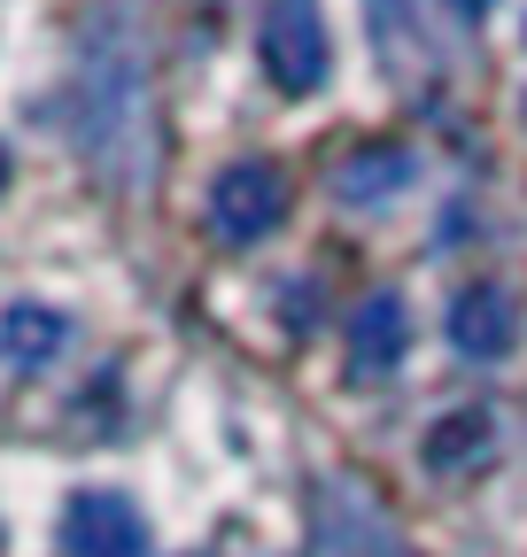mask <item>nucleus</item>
Masks as SVG:
<instances>
[{"mask_svg": "<svg viewBox=\"0 0 527 557\" xmlns=\"http://www.w3.org/2000/svg\"><path fill=\"white\" fill-rule=\"evenodd\" d=\"M303 557H404V534H395L388 504L357 480H326L310 504V542Z\"/></svg>", "mask_w": 527, "mask_h": 557, "instance_id": "obj_1", "label": "nucleus"}, {"mask_svg": "<svg viewBox=\"0 0 527 557\" xmlns=\"http://www.w3.org/2000/svg\"><path fill=\"white\" fill-rule=\"evenodd\" d=\"M256 47H264V70H272L280 94H318V86H326V62H334V47H326L318 0H272V9H264Z\"/></svg>", "mask_w": 527, "mask_h": 557, "instance_id": "obj_2", "label": "nucleus"}, {"mask_svg": "<svg viewBox=\"0 0 527 557\" xmlns=\"http://www.w3.org/2000/svg\"><path fill=\"white\" fill-rule=\"evenodd\" d=\"M287 218V178L272 171V163H233V171H218V186H210V233L218 240H233V248H248V240H264Z\"/></svg>", "mask_w": 527, "mask_h": 557, "instance_id": "obj_3", "label": "nucleus"}, {"mask_svg": "<svg viewBox=\"0 0 527 557\" xmlns=\"http://www.w3.org/2000/svg\"><path fill=\"white\" fill-rule=\"evenodd\" d=\"M62 549L71 557H148V527L124 496L86 487V496H71V511H62Z\"/></svg>", "mask_w": 527, "mask_h": 557, "instance_id": "obj_4", "label": "nucleus"}, {"mask_svg": "<svg viewBox=\"0 0 527 557\" xmlns=\"http://www.w3.org/2000/svg\"><path fill=\"white\" fill-rule=\"evenodd\" d=\"M450 341H457V357H474V364L504 357V348L519 341L512 295H504V287H466V295L450 302Z\"/></svg>", "mask_w": 527, "mask_h": 557, "instance_id": "obj_5", "label": "nucleus"}, {"mask_svg": "<svg viewBox=\"0 0 527 557\" xmlns=\"http://www.w3.org/2000/svg\"><path fill=\"white\" fill-rule=\"evenodd\" d=\"M404 302L395 295H365V310H357V325H350V357H357V380H388L395 372V357H404Z\"/></svg>", "mask_w": 527, "mask_h": 557, "instance_id": "obj_6", "label": "nucleus"}, {"mask_svg": "<svg viewBox=\"0 0 527 557\" xmlns=\"http://www.w3.org/2000/svg\"><path fill=\"white\" fill-rule=\"evenodd\" d=\"M404 186H412V156L404 148H357L334 171V194L342 201H395Z\"/></svg>", "mask_w": 527, "mask_h": 557, "instance_id": "obj_7", "label": "nucleus"}, {"mask_svg": "<svg viewBox=\"0 0 527 557\" xmlns=\"http://www.w3.org/2000/svg\"><path fill=\"white\" fill-rule=\"evenodd\" d=\"M0 341H9V357L24 372H39V364H54V348L71 341V325H62L54 310H39V302H16L9 318H0Z\"/></svg>", "mask_w": 527, "mask_h": 557, "instance_id": "obj_8", "label": "nucleus"}, {"mask_svg": "<svg viewBox=\"0 0 527 557\" xmlns=\"http://www.w3.org/2000/svg\"><path fill=\"white\" fill-rule=\"evenodd\" d=\"M489 449H497V426L481 410H457L450 426L427 442V465H466V457H489Z\"/></svg>", "mask_w": 527, "mask_h": 557, "instance_id": "obj_9", "label": "nucleus"}, {"mask_svg": "<svg viewBox=\"0 0 527 557\" xmlns=\"http://www.w3.org/2000/svg\"><path fill=\"white\" fill-rule=\"evenodd\" d=\"M0 178H9V156H0Z\"/></svg>", "mask_w": 527, "mask_h": 557, "instance_id": "obj_10", "label": "nucleus"}]
</instances>
